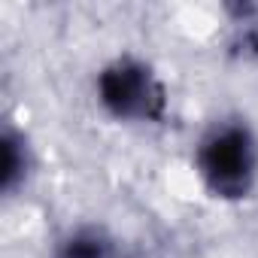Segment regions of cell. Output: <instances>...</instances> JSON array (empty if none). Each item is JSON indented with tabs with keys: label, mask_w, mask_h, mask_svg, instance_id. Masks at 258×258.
Returning a JSON list of instances; mask_svg holds the SVG:
<instances>
[{
	"label": "cell",
	"mask_w": 258,
	"mask_h": 258,
	"mask_svg": "<svg viewBox=\"0 0 258 258\" xmlns=\"http://www.w3.org/2000/svg\"><path fill=\"white\" fill-rule=\"evenodd\" d=\"M191 170L219 204H246L258 195V127L249 115L225 109L191 143Z\"/></svg>",
	"instance_id": "obj_1"
},
{
	"label": "cell",
	"mask_w": 258,
	"mask_h": 258,
	"mask_svg": "<svg viewBox=\"0 0 258 258\" xmlns=\"http://www.w3.org/2000/svg\"><path fill=\"white\" fill-rule=\"evenodd\" d=\"M100 115L118 127H158L170 112V88L158 67L137 52H115L91 76Z\"/></svg>",
	"instance_id": "obj_2"
},
{
	"label": "cell",
	"mask_w": 258,
	"mask_h": 258,
	"mask_svg": "<svg viewBox=\"0 0 258 258\" xmlns=\"http://www.w3.org/2000/svg\"><path fill=\"white\" fill-rule=\"evenodd\" d=\"M46 258H121V240L106 222L79 219L55 234Z\"/></svg>",
	"instance_id": "obj_3"
},
{
	"label": "cell",
	"mask_w": 258,
	"mask_h": 258,
	"mask_svg": "<svg viewBox=\"0 0 258 258\" xmlns=\"http://www.w3.org/2000/svg\"><path fill=\"white\" fill-rule=\"evenodd\" d=\"M37 173V149L19 124L7 121L0 131V191L4 198L22 195Z\"/></svg>",
	"instance_id": "obj_4"
}]
</instances>
